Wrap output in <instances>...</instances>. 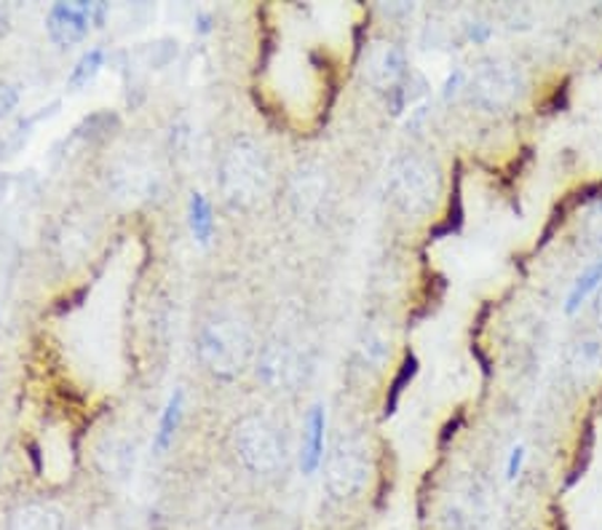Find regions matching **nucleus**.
I'll use <instances>...</instances> for the list:
<instances>
[{
	"label": "nucleus",
	"instance_id": "nucleus-1",
	"mask_svg": "<svg viewBox=\"0 0 602 530\" xmlns=\"http://www.w3.org/2000/svg\"><path fill=\"white\" fill-rule=\"evenodd\" d=\"M252 332L233 313H218L207 319L199 332L201 364L220 381H235L252 359Z\"/></svg>",
	"mask_w": 602,
	"mask_h": 530
},
{
	"label": "nucleus",
	"instance_id": "nucleus-2",
	"mask_svg": "<svg viewBox=\"0 0 602 530\" xmlns=\"http://www.w3.org/2000/svg\"><path fill=\"white\" fill-rule=\"evenodd\" d=\"M271 182L265 150L252 137H235L220 161V191L235 209L254 207Z\"/></svg>",
	"mask_w": 602,
	"mask_h": 530
},
{
	"label": "nucleus",
	"instance_id": "nucleus-3",
	"mask_svg": "<svg viewBox=\"0 0 602 530\" xmlns=\"http://www.w3.org/2000/svg\"><path fill=\"white\" fill-rule=\"evenodd\" d=\"M233 444L241 463L252 474H277L287 461L284 434L271 418L250 412L233 429Z\"/></svg>",
	"mask_w": 602,
	"mask_h": 530
},
{
	"label": "nucleus",
	"instance_id": "nucleus-4",
	"mask_svg": "<svg viewBox=\"0 0 602 530\" xmlns=\"http://www.w3.org/2000/svg\"><path fill=\"white\" fill-rule=\"evenodd\" d=\"M440 180L437 169L415 156H404L391 169V196L397 207L408 214H423L434 207Z\"/></svg>",
	"mask_w": 602,
	"mask_h": 530
},
{
	"label": "nucleus",
	"instance_id": "nucleus-5",
	"mask_svg": "<svg viewBox=\"0 0 602 530\" xmlns=\"http://www.w3.org/2000/svg\"><path fill=\"white\" fill-rule=\"evenodd\" d=\"M104 17H108V3H89V0L54 3L46 17V32L57 46L68 49V46L81 43L89 30L102 28Z\"/></svg>",
	"mask_w": 602,
	"mask_h": 530
},
{
	"label": "nucleus",
	"instance_id": "nucleus-6",
	"mask_svg": "<svg viewBox=\"0 0 602 530\" xmlns=\"http://www.w3.org/2000/svg\"><path fill=\"white\" fill-rule=\"evenodd\" d=\"M368 450L357 440H340L330 463H327V490L335 499H353L368 486Z\"/></svg>",
	"mask_w": 602,
	"mask_h": 530
},
{
	"label": "nucleus",
	"instance_id": "nucleus-7",
	"mask_svg": "<svg viewBox=\"0 0 602 530\" xmlns=\"http://www.w3.org/2000/svg\"><path fill=\"white\" fill-rule=\"evenodd\" d=\"M300 362L290 346L268 343L258 359V376L271 386V389H290L298 381Z\"/></svg>",
	"mask_w": 602,
	"mask_h": 530
},
{
	"label": "nucleus",
	"instance_id": "nucleus-8",
	"mask_svg": "<svg viewBox=\"0 0 602 530\" xmlns=\"http://www.w3.org/2000/svg\"><path fill=\"white\" fill-rule=\"evenodd\" d=\"M324 434L327 412L322 404H313L303 423V444H300V471L313 474L324 461Z\"/></svg>",
	"mask_w": 602,
	"mask_h": 530
},
{
	"label": "nucleus",
	"instance_id": "nucleus-9",
	"mask_svg": "<svg viewBox=\"0 0 602 530\" xmlns=\"http://www.w3.org/2000/svg\"><path fill=\"white\" fill-rule=\"evenodd\" d=\"M404 76H408V59L399 46L389 43L378 49L370 59V81L378 83L381 89H397L402 87Z\"/></svg>",
	"mask_w": 602,
	"mask_h": 530
},
{
	"label": "nucleus",
	"instance_id": "nucleus-10",
	"mask_svg": "<svg viewBox=\"0 0 602 530\" xmlns=\"http://www.w3.org/2000/svg\"><path fill=\"white\" fill-rule=\"evenodd\" d=\"M97 463H100L104 477L123 480L134 469V444L123 437H108L97 448Z\"/></svg>",
	"mask_w": 602,
	"mask_h": 530
},
{
	"label": "nucleus",
	"instance_id": "nucleus-11",
	"mask_svg": "<svg viewBox=\"0 0 602 530\" xmlns=\"http://www.w3.org/2000/svg\"><path fill=\"white\" fill-rule=\"evenodd\" d=\"M62 514L49 503H24L9 520V530H62Z\"/></svg>",
	"mask_w": 602,
	"mask_h": 530
},
{
	"label": "nucleus",
	"instance_id": "nucleus-12",
	"mask_svg": "<svg viewBox=\"0 0 602 530\" xmlns=\"http://www.w3.org/2000/svg\"><path fill=\"white\" fill-rule=\"evenodd\" d=\"M182 416H185V391L177 389L174 394L169 397L167 408H163V412H161L159 429H155V437H153V450L159 456L167 453L169 444L174 442L177 431H180Z\"/></svg>",
	"mask_w": 602,
	"mask_h": 530
},
{
	"label": "nucleus",
	"instance_id": "nucleus-13",
	"mask_svg": "<svg viewBox=\"0 0 602 530\" xmlns=\"http://www.w3.org/2000/svg\"><path fill=\"white\" fill-rule=\"evenodd\" d=\"M188 226H191L193 239L199 241V244H209V241H212L214 212L204 193L199 191L191 193V201H188Z\"/></svg>",
	"mask_w": 602,
	"mask_h": 530
},
{
	"label": "nucleus",
	"instance_id": "nucleus-14",
	"mask_svg": "<svg viewBox=\"0 0 602 530\" xmlns=\"http://www.w3.org/2000/svg\"><path fill=\"white\" fill-rule=\"evenodd\" d=\"M600 287H602V260H598L594 266H589L586 271L573 281L571 292H568V300H565V311L568 313L579 311L581 306H584L589 300V294L598 292Z\"/></svg>",
	"mask_w": 602,
	"mask_h": 530
},
{
	"label": "nucleus",
	"instance_id": "nucleus-15",
	"mask_svg": "<svg viewBox=\"0 0 602 530\" xmlns=\"http://www.w3.org/2000/svg\"><path fill=\"white\" fill-rule=\"evenodd\" d=\"M418 376V359L415 353H404L402 364H399V372L394 376V381L389 386V394H385V416H394L399 399H402L404 389L412 383V378Z\"/></svg>",
	"mask_w": 602,
	"mask_h": 530
},
{
	"label": "nucleus",
	"instance_id": "nucleus-16",
	"mask_svg": "<svg viewBox=\"0 0 602 530\" xmlns=\"http://www.w3.org/2000/svg\"><path fill=\"white\" fill-rule=\"evenodd\" d=\"M104 68V49L100 46H94V49H89L87 54L76 62L73 73L68 78V87L70 89H83L87 83H91L97 78V73Z\"/></svg>",
	"mask_w": 602,
	"mask_h": 530
},
{
	"label": "nucleus",
	"instance_id": "nucleus-17",
	"mask_svg": "<svg viewBox=\"0 0 602 530\" xmlns=\"http://www.w3.org/2000/svg\"><path fill=\"white\" fill-rule=\"evenodd\" d=\"M592 444H594V431L592 427H586L584 437H581V442H579V450H575V463L571 469V477H568V486H573L579 477H584V467H586L589 456H592Z\"/></svg>",
	"mask_w": 602,
	"mask_h": 530
},
{
	"label": "nucleus",
	"instance_id": "nucleus-18",
	"mask_svg": "<svg viewBox=\"0 0 602 530\" xmlns=\"http://www.w3.org/2000/svg\"><path fill=\"white\" fill-rule=\"evenodd\" d=\"M19 100H22V94H19V89L14 87V83L0 81V118L14 113Z\"/></svg>",
	"mask_w": 602,
	"mask_h": 530
},
{
	"label": "nucleus",
	"instance_id": "nucleus-19",
	"mask_svg": "<svg viewBox=\"0 0 602 530\" xmlns=\"http://www.w3.org/2000/svg\"><path fill=\"white\" fill-rule=\"evenodd\" d=\"M522 463H525V448H522V444H516V448H512V453H509V461H506L509 480H516V477H520Z\"/></svg>",
	"mask_w": 602,
	"mask_h": 530
},
{
	"label": "nucleus",
	"instance_id": "nucleus-20",
	"mask_svg": "<svg viewBox=\"0 0 602 530\" xmlns=\"http://www.w3.org/2000/svg\"><path fill=\"white\" fill-rule=\"evenodd\" d=\"M461 81H463V76H461V73L450 76V78H448V83H444V97L455 94V87H458V83H461Z\"/></svg>",
	"mask_w": 602,
	"mask_h": 530
},
{
	"label": "nucleus",
	"instance_id": "nucleus-21",
	"mask_svg": "<svg viewBox=\"0 0 602 530\" xmlns=\"http://www.w3.org/2000/svg\"><path fill=\"white\" fill-rule=\"evenodd\" d=\"M598 317H600V322H602V294L598 298Z\"/></svg>",
	"mask_w": 602,
	"mask_h": 530
}]
</instances>
